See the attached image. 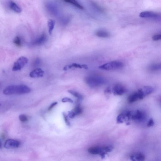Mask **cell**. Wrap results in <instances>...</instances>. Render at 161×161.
<instances>
[{
	"instance_id": "cell-1",
	"label": "cell",
	"mask_w": 161,
	"mask_h": 161,
	"mask_svg": "<svg viewBox=\"0 0 161 161\" xmlns=\"http://www.w3.org/2000/svg\"><path fill=\"white\" fill-rule=\"evenodd\" d=\"M31 89L24 85H11L6 87L3 91L5 95L21 94L30 93Z\"/></svg>"
},
{
	"instance_id": "cell-2",
	"label": "cell",
	"mask_w": 161,
	"mask_h": 161,
	"mask_svg": "<svg viewBox=\"0 0 161 161\" xmlns=\"http://www.w3.org/2000/svg\"><path fill=\"white\" fill-rule=\"evenodd\" d=\"M85 81L91 88L100 87L106 83V80L103 76L97 75H91L85 78Z\"/></svg>"
},
{
	"instance_id": "cell-3",
	"label": "cell",
	"mask_w": 161,
	"mask_h": 161,
	"mask_svg": "<svg viewBox=\"0 0 161 161\" xmlns=\"http://www.w3.org/2000/svg\"><path fill=\"white\" fill-rule=\"evenodd\" d=\"M124 66L123 63L121 61H111L99 67L100 69L105 70H113L120 69Z\"/></svg>"
},
{
	"instance_id": "cell-4",
	"label": "cell",
	"mask_w": 161,
	"mask_h": 161,
	"mask_svg": "<svg viewBox=\"0 0 161 161\" xmlns=\"http://www.w3.org/2000/svg\"><path fill=\"white\" fill-rule=\"evenodd\" d=\"M88 151L91 154L99 155L102 159L105 157L106 155L108 153L106 146L91 147L88 149Z\"/></svg>"
},
{
	"instance_id": "cell-5",
	"label": "cell",
	"mask_w": 161,
	"mask_h": 161,
	"mask_svg": "<svg viewBox=\"0 0 161 161\" xmlns=\"http://www.w3.org/2000/svg\"><path fill=\"white\" fill-rule=\"evenodd\" d=\"M153 91V88L149 86H145L138 89L137 92L139 100H142L146 96L151 94Z\"/></svg>"
},
{
	"instance_id": "cell-6",
	"label": "cell",
	"mask_w": 161,
	"mask_h": 161,
	"mask_svg": "<svg viewBox=\"0 0 161 161\" xmlns=\"http://www.w3.org/2000/svg\"><path fill=\"white\" fill-rule=\"evenodd\" d=\"M28 59L26 57H20L14 64L12 68L13 71H17L20 70L28 62Z\"/></svg>"
},
{
	"instance_id": "cell-7",
	"label": "cell",
	"mask_w": 161,
	"mask_h": 161,
	"mask_svg": "<svg viewBox=\"0 0 161 161\" xmlns=\"http://www.w3.org/2000/svg\"><path fill=\"white\" fill-rule=\"evenodd\" d=\"M145 115L143 112L141 110H137L131 111V120L137 122H141L145 119Z\"/></svg>"
},
{
	"instance_id": "cell-8",
	"label": "cell",
	"mask_w": 161,
	"mask_h": 161,
	"mask_svg": "<svg viewBox=\"0 0 161 161\" xmlns=\"http://www.w3.org/2000/svg\"><path fill=\"white\" fill-rule=\"evenodd\" d=\"M131 111H126L119 114L117 117L116 121L118 123H122L130 120Z\"/></svg>"
},
{
	"instance_id": "cell-9",
	"label": "cell",
	"mask_w": 161,
	"mask_h": 161,
	"mask_svg": "<svg viewBox=\"0 0 161 161\" xmlns=\"http://www.w3.org/2000/svg\"><path fill=\"white\" fill-rule=\"evenodd\" d=\"M139 17L143 18H149L160 19V16L159 14L150 11H144L140 14Z\"/></svg>"
},
{
	"instance_id": "cell-10",
	"label": "cell",
	"mask_w": 161,
	"mask_h": 161,
	"mask_svg": "<svg viewBox=\"0 0 161 161\" xmlns=\"http://www.w3.org/2000/svg\"><path fill=\"white\" fill-rule=\"evenodd\" d=\"M20 144V142L16 140L9 139L5 141L4 147L8 149L15 148L18 147Z\"/></svg>"
},
{
	"instance_id": "cell-11",
	"label": "cell",
	"mask_w": 161,
	"mask_h": 161,
	"mask_svg": "<svg viewBox=\"0 0 161 161\" xmlns=\"http://www.w3.org/2000/svg\"><path fill=\"white\" fill-rule=\"evenodd\" d=\"M112 91L115 95H121L125 92V89L120 84H117L113 87Z\"/></svg>"
},
{
	"instance_id": "cell-12",
	"label": "cell",
	"mask_w": 161,
	"mask_h": 161,
	"mask_svg": "<svg viewBox=\"0 0 161 161\" xmlns=\"http://www.w3.org/2000/svg\"><path fill=\"white\" fill-rule=\"evenodd\" d=\"M44 72L40 68H37L31 72L29 76L32 78H36L42 77L43 76Z\"/></svg>"
},
{
	"instance_id": "cell-13",
	"label": "cell",
	"mask_w": 161,
	"mask_h": 161,
	"mask_svg": "<svg viewBox=\"0 0 161 161\" xmlns=\"http://www.w3.org/2000/svg\"><path fill=\"white\" fill-rule=\"evenodd\" d=\"M130 159L132 161H143L145 160V157L141 153H138L131 155Z\"/></svg>"
},
{
	"instance_id": "cell-14",
	"label": "cell",
	"mask_w": 161,
	"mask_h": 161,
	"mask_svg": "<svg viewBox=\"0 0 161 161\" xmlns=\"http://www.w3.org/2000/svg\"><path fill=\"white\" fill-rule=\"evenodd\" d=\"M73 68H79L80 69L83 68L85 69H88V67L86 65H80L79 64L74 63L71 65H67L65 66L63 68V70L65 71L71 69Z\"/></svg>"
},
{
	"instance_id": "cell-15",
	"label": "cell",
	"mask_w": 161,
	"mask_h": 161,
	"mask_svg": "<svg viewBox=\"0 0 161 161\" xmlns=\"http://www.w3.org/2000/svg\"><path fill=\"white\" fill-rule=\"evenodd\" d=\"M47 37L45 34H43L38 39L34 40L33 44L34 45H40L43 44L47 41Z\"/></svg>"
},
{
	"instance_id": "cell-16",
	"label": "cell",
	"mask_w": 161,
	"mask_h": 161,
	"mask_svg": "<svg viewBox=\"0 0 161 161\" xmlns=\"http://www.w3.org/2000/svg\"><path fill=\"white\" fill-rule=\"evenodd\" d=\"M9 5L10 8L15 12L17 13L21 12L22 9L13 1H10Z\"/></svg>"
},
{
	"instance_id": "cell-17",
	"label": "cell",
	"mask_w": 161,
	"mask_h": 161,
	"mask_svg": "<svg viewBox=\"0 0 161 161\" xmlns=\"http://www.w3.org/2000/svg\"><path fill=\"white\" fill-rule=\"evenodd\" d=\"M95 35L98 37L103 38H107L110 37V34L107 32L99 30L97 31L95 33Z\"/></svg>"
},
{
	"instance_id": "cell-18",
	"label": "cell",
	"mask_w": 161,
	"mask_h": 161,
	"mask_svg": "<svg viewBox=\"0 0 161 161\" xmlns=\"http://www.w3.org/2000/svg\"><path fill=\"white\" fill-rule=\"evenodd\" d=\"M139 99L138 95L137 92L131 94L128 98V103H132L138 101Z\"/></svg>"
},
{
	"instance_id": "cell-19",
	"label": "cell",
	"mask_w": 161,
	"mask_h": 161,
	"mask_svg": "<svg viewBox=\"0 0 161 161\" xmlns=\"http://www.w3.org/2000/svg\"><path fill=\"white\" fill-rule=\"evenodd\" d=\"M55 24V21L52 19H50L48 20V33L51 35L54 29Z\"/></svg>"
},
{
	"instance_id": "cell-20",
	"label": "cell",
	"mask_w": 161,
	"mask_h": 161,
	"mask_svg": "<svg viewBox=\"0 0 161 161\" xmlns=\"http://www.w3.org/2000/svg\"><path fill=\"white\" fill-rule=\"evenodd\" d=\"M64 1L66 2L71 4L80 9L83 10V7L76 0H64Z\"/></svg>"
},
{
	"instance_id": "cell-21",
	"label": "cell",
	"mask_w": 161,
	"mask_h": 161,
	"mask_svg": "<svg viewBox=\"0 0 161 161\" xmlns=\"http://www.w3.org/2000/svg\"><path fill=\"white\" fill-rule=\"evenodd\" d=\"M161 68V65L159 64H153L149 67V70L151 72L156 71Z\"/></svg>"
},
{
	"instance_id": "cell-22",
	"label": "cell",
	"mask_w": 161,
	"mask_h": 161,
	"mask_svg": "<svg viewBox=\"0 0 161 161\" xmlns=\"http://www.w3.org/2000/svg\"><path fill=\"white\" fill-rule=\"evenodd\" d=\"M68 92L75 97L77 98L80 100H82L83 98V96L79 93L72 90H69Z\"/></svg>"
},
{
	"instance_id": "cell-23",
	"label": "cell",
	"mask_w": 161,
	"mask_h": 161,
	"mask_svg": "<svg viewBox=\"0 0 161 161\" xmlns=\"http://www.w3.org/2000/svg\"><path fill=\"white\" fill-rule=\"evenodd\" d=\"M13 42L18 47H21L22 45V40L18 36H17L15 37L14 40Z\"/></svg>"
},
{
	"instance_id": "cell-24",
	"label": "cell",
	"mask_w": 161,
	"mask_h": 161,
	"mask_svg": "<svg viewBox=\"0 0 161 161\" xmlns=\"http://www.w3.org/2000/svg\"><path fill=\"white\" fill-rule=\"evenodd\" d=\"M73 111L75 115H79L82 113V109L80 107L78 106L76 107Z\"/></svg>"
},
{
	"instance_id": "cell-25",
	"label": "cell",
	"mask_w": 161,
	"mask_h": 161,
	"mask_svg": "<svg viewBox=\"0 0 161 161\" xmlns=\"http://www.w3.org/2000/svg\"><path fill=\"white\" fill-rule=\"evenodd\" d=\"M19 119L20 122H25L28 120V118L27 116L24 114L20 115L19 116Z\"/></svg>"
},
{
	"instance_id": "cell-26",
	"label": "cell",
	"mask_w": 161,
	"mask_h": 161,
	"mask_svg": "<svg viewBox=\"0 0 161 161\" xmlns=\"http://www.w3.org/2000/svg\"><path fill=\"white\" fill-rule=\"evenodd\" d=\"M63 116L64 119L67 125L68 126H70L71 125V124L69 121L67 116V115L66 114L64 113H63Z\"/></svg>"
},
{
	"instance_id": "cell-27",
	"label": "cell",
	"mask_w": 161,
	"mask_h": 161,
	"mask_svg": "<svg viewBox=\"0 0 161 161\" xmlns=\"http://www.w3.org/2000/svg\"><path fill=\"white\" fill-rule=\"evenodd\" d=\"M153 41H157L161 39V35L160 34H156L154 35L152 38Z\"/></svg>"
},
{
	"instance_id": "cell-28",
	"label": "cell",
	"mask_w": 161,
	"mask_h": 161,
	"mask_svg": "<svg viewBox=\"0 0 161 161\" xmlns=\"http://www.w3.org/2000/svg\"><path fill=\"white\" fill-rule=\"evenodd\" d=\"M62 101L63 102H68L71 103H73V101L71 99L69 98H63L62 100Z\"/></svg>"
},
{
	"instance_id": "cell-29",
	"label": "cell",
	"mask_w": 161,
	"mask_h": 161,
	"mask_svg": "<svg viewBox=\"0 0 161 161\" xmlns=\"http://www.w3.org/2000/svg\"><path fill=\"white\" fill-rule=\"evenodd\" d=\"M154 124V122L153 119L152 118H151L150 119V120L149 121L147 125L148 127H150L153 126Z\"/></svg>"
},
{
	"instance_id": "cell-30",
	"label": "cell",
	"mask_w": 161,
	"mask_h": 161,
	"mask_svg": "<svg viewBox=\"0 0 161 161\" xmlns=\"http://www.w3.org/2000/svg\"><path fill=\"white\" fill-rule=\"evenodd\" d=\"M68 116L70 118H73L76 116L73 111H70L68 112Z\"/></svg>"
},
{
	"instance_id": "cell-31",
	"label": "cell",
	"mask_w": 161,
	"mask_h": 161,
	"mask_svg": "<svg viewBox=\"0 0 161 161\" xmlns=\"http://www.w3.org/2000/svg\"><path fill=\"white\" fill-rule=\"evenodd\" d=\"M57 104V102H55L53 103L48 108V110H51Z\"/></svg>"
},
{
	"instance_id": "cell-32",
	"label": "cell",
	"mask_w": 161,
	"mask_h": 161,
	"mask_svg": "<svg viewBox=\"0 0 161 161\" xmlns=\"http://www.w3.org/2000/svg\"><path fill=\"white\" fill-rule=\"evenodd\" d=\"M2 146V144L1 141H0V148H1Z\"/></svg>"
},
{
	"instance_id": "cell-33",
	"label": "cell",
	"mask_w": 161,
	"mask_h": 161,
	"mask_svg": "<svg viewBox=\"0 0 161 161\" xmlns=\"http://www.w3.org/2000/svg\"><path fill=\"white\" fill-rule=\"evenodd\" d=\"M1 106V104H0V106Z\"/></svg>"
}]
</instances>
